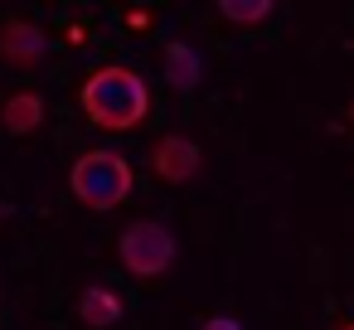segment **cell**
<instances>
[{
    "mask_svg": "<svg viewBox=\"0 0 354 330\" xmlns=\"http://www.w3.org/2000/svg\"><path fill=\"white\" fill-rule=\"evenodd\" d=\"M194 73H199V64H194L189 44H170V78H175L180 88H189V83H194Z\"/></svg>",
    "mask_w": 354,
    "mask_h": 330,
    "instance_id": "9",
    "label": "cell"
},
{
    "mask_svg": "<svg viewBox=\"0 0 354 330\" xmlns=\"http://www.w3.org/2000/svg\"><path fill=\"white\" fill-rule=\"evenodd\" d=\"M151 165H156V175H160L165 185H189V180L199 175L204 156H199V146H194L189 136H165V141L151 151Z\"/></svg>",
    "mask_w": 354,
    "mask_h": 330,
    "instance_id": "4",
    "label": "cell"
},
{
    "mask_svg": "<svg viewBox=\"0 0 354 330\" xmlns=\"http://www.w3.org/2000/svg\"><path fill=\"white\" fill-rule=\"evenodd\" d=\"M44 49H49V39L30 20H10L0 30V54H6V64H15V68H35L44 59Z\"/></svg>",
    "mask_w": 354,
    "mask_h": 330,
    "instance_id": "5",
    "label": "cell"
},
{
    "mask_svg": "<svg viewBox=\"0 0 354 330\" xmlns=\"http://www.w3.org/2000/svg\"><path fill=\"white\" fill-rule=\"evenodd\" d=\"M39 122H44V98L39 93H15L6 107H0V127L10 136H30Z\"/></svg>",
    "mask_w": 354,
    "mask_h": 330,
    "instance_id": "7",
    "label": "cell"
},
{
    "mask_svg": "<svg viewBox=\"0 0 354 330\" xmlns=\"http://www.w3.org/2000/svg\"><path fill=\"white\" fill-rule=\"evenodd\" d=\"M349 117H354V102H349Z\"/></svg>",
    "mask_w": 354,
    "mask_h": 330,
    "instance_id": "12",
    "label": "cell"
},
{
    "mask_svg": "<svg viewBox=\"0 0 354 330\" xmlns=\"http://www.w3.org/2000/svg\"><path fill=\"white\" fill-rule=\"evenodd\" d=\"M78 102H83L88 122H97L102 131H131V127H141L146 112H151V93H146L141 73L117 68V64L97 68V73L83 83Z\"/></svg>",
    "mask_w": 354,
    "mask_h": 330,
    "instance_id": "1",
    "label": "cell"
},
{
    "mask_svg": "<svg viewBox=\"0 0 354 330\" xmlns=\"http://www.w3.org/2000/svg\"><path fill=\"white\" fill-rule=\"evenodd\" d=\"M68 190L78 204H88L93 214H112L131 199V165L117 151H88L73 161L68 170Z\"/></svg>",
    "mask_w": 354,
    "mask_h": 330,
    "instance_id": "2",
    "label": "cell"
},
{
    "mask_svg": "<svg viewBox=\"0 0 354 330\" xmlns=\"http://www.w3.org/2000/svg\"><path fill=\"white\" fill-rule=\"evenodd\" d=\"M272 6L277 0H218V15L228 25H262L272 15Z\"/></svg>",
    "mask_w": 354,
    "mask_h": 330,
    "instance_id": "8",
    "label": "cell"
},
{
    "mask_svg": "<svg viewBox=\"0 0 354 330\" xmlns=\"http://www.w3.org/2000/svg\"><path fill=\"white\" fill-rule=\"evenodd\" d=\"M117 257L131 277H160L175 267V233L156 219H136L117 238Z\"/></svg>",
    "mask_w": 354,
    "mask_h": 330,
    "instance_id": "3",
    "label": "cell"
},
{
    "mask_svg": "<svg viewBox=\"0 0 354 330\" xmlns=\"http://www.w3.org/2000/svg\"><path fill=\"white\" fill-rule=\"evenodd\" d=\"M199 330H243V320H233V315H209Z\"/></svg>",
    "mask_w": 354,
    "mask_h": 330,
    "instance_id": "10",
    "label": "cell"
},
{
    "mask_svg": "<svg viewBox=\"0 0 354 330\" xmlns=\"http://www.w3.org/2000/svg\"><path fill=\"white\" fill-rule=\"evenodd\" d=\"M339 330H354V320H344V325H339Z\"/></svg>",
    "mask_w": 354,
    "mask_h": 330,
    "instance_id": "11",
    "label": "cell"
},
{
    "mask_svg": "<svg viewBox=\"0 0 354 330\" xmlns=\"http://www.w3.org/2000/svg\"><path fill=\"white\" fill-rule=\"evenodd\" d=\"M78 315L88 320V330H112L122 320V296L107 291V286H88L78 296Z\"/></svg>",
    "mask_w": 354,
    "mask_h": 330,
    "instance_id": "6",
    "label": "cell"
}]
</instances>
